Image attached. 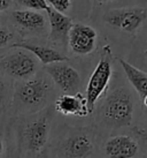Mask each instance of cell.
<instances>
[{
    "mask_svg": "<svg viewBox=\"0 0 147 158\" xmlns=\"http://www.w3.org/2000/svg\"><path fill=\"white\" fill-rule=\"evenodd\" d=\"M55 110L63 115H73L79 118H84L90 114L87 110L86 98L81 92L75 95L63 94L58 97L55 101Z\"/></svg>",
    "mask_w": 147,
    "mask_h": 158,
    "instance_id": "cell-13",
    "label": "cell"
},
{
    "mask_svg": "<svg viewBox=\"0 0 147 158\" xmlns=\"http://www.w3.org/2000/svg\"><path fill=\"white\" fill-rule=\"evenodd\" d=\"M20 6L26 7V9H32V10H45L47 12L51 8L48 6L46 0H16Z\"/></svg>",
    "mask_w": 147,
    "mask_h": 158,
    "instance_id": "cell-16",
    "label": "cell"
},
{
    "mask_svg": "<svg viewBox=\"0 0 147 158\" xmlns=\"http://www.w3.org/2000/svg\"><path fill=\"white\" fill-rule=\"evenodd\" d=\"M94 151L92 137L86 133H76L61 144V154L66 158H87Z\"/></svg>",
    "mask_w": 147,
    "mask_h": 158,
    "instance_id": "cell-9",
    "label": "cell"
},
{
    "mask_svg": "<svg viewBox=\"0 0 147 158\" xmlns=\"http://www.w3.org/2000/svg\"><path fill=\"white\" fill-rule=\"evenodd\" d=\"M0 69L18 81L31 79L37 72V61L35 57L23 48H15L0 58Z\"/></svg>",
    "mask_w": 147,
    "mask_h": 158,
    "instance_id": "cell-4",
    "label": "cell"
},
{
    "mask_svg": "<svg viewBox=\"0 0 147 158\" xmlns=\"http://www.w3.org/2000/svg\"><path fill=\"white\" fill-rule=\"evenodd\" d=\"M145 114H146V119H147V107L145 109Z\"/></svg>",
    "mask_w": 147,
    "mask_h": 158,
    "instance_id": "cell-23",
    "label": "cell"
},
{
    "mask_svg": "<svg viewBox=\"0 0 147 158\" xmlns=\"http://www.w3.org/2000/svg\"><path fill=\"white\" fill-rule=\"evenodd\" d=\"M113 52L109 45H105L101 53L100 59L97 67L92 73L86 87V103L89 113L91 114L94 111L95 103L98 102L100 96L108 89L109 82L112 79L113 69Z\"/></svg>",
    "mask_w": 147,
    "mask_h": 158,
    "instance_id": "cell-3",
    "label": "cell"
},
{
    "mask_svg": "<svg viewBox=\"0 0 147 158\" xmlns=\"http://www.w3.org/2000/svg\"><path fill=\"white\" fill-rule=\"evenodd\" d=\"M52 85L46 77H31L16 85L14 105L21 112H36L46 106Z\"/></svg>",
    "mask_w": 147,
    "mask_h": 158,
    "instance_id": "cell-2",
    "label": "cell"
},
{
    "mask_svg": "<svg viewBox=\"0 0 147 158\" xmlns=\"http://www.w3.org/2000/svg\"><path fill=\"white\" fill-rule=\"evenodd\" d=\"M97 40L98 34L93 28L83 23H73L68 35V45L75 54L86 56L94 51Z\"/></svg>",
    "mask_w": 147,
    "mask_h": 158,
    "instance_id": "cell-8",
    "label": "cell"
},
{
    "mask_svg": "<svg viewBox=\"0 0 147 158\" xmlns=\"http://www.w3.org/2000/svg\"><path fill=\"white\" fill-rule=\"evenodd\" d=\"M48 6L51 5L53 9H55L60 13L65 14L70 9L71 1L70 0H46Z\"/></svg>",
    "mask_w": 147,
    "mask_h": 158,
    "instance_id": "cell-17",
    "label": "cell"
},
{
    "mask_svg": "<svg viewBox=\"0 0 147 158\" xmlns=\"http://www.w3.org/2000/svg\"><path fill=\"white\" fill-rule=\"evenodd\" d=\"M5 94H6V84H5L2 77L0 76V104H1V102L4 99Z\"/></svg>",
    "mask_w": 147,
    "mask_h": 158,
    "instance_id": "cell-20",
    "label": "cell"
},
{
    "mask_svg": "<svg viewBox=\"0 0 147 158\" xmlns=\"http://www.w3.org/2000/svg\"><path fill=\"white\" fill-rule=\"evenodd\" d=\"M4 149H5V147H4V141L0 139V156L4 154Z\"/></svg>",
    "mask_w": 147,
    "mask_h": 158,
    "instance_id": "cell-21",
    "label": "cell"
},
{
    "mask_svg": "<svg viewBox=\"0 0 147 158\" xmlns=\"http://www.w3.org/2000/svg\"><path fill=\"white\" fill-rule=\"evenodd\" d=\"M139 145L129 135H116L105 143V154L108 158H134Z\"/></svg>",
    "mask_w": 147,
    "mask_h": 158,
    "instance_id": "cell-11",
    "label": "cell"
},
{
    "mask_svg": "<svg viewBox=\"0 0 147 158\" xmlns=\"http://www.w3.org/2000/svg\"><path fill=\"white\" fill-rule=\"evenodd\" d=\"M97 1H99L101 4H104V2H108V1H112V0H97Z\"/></svg>",
    "mask_w": 147,
    "mask_h": 158,
    "instance_id": "cell-22",
    "label": "cell"
},
{
    "mask_svg": "<svg viewBox=\"0 0 147 158\" xmlns=\"http://www.w3.org/2000/svg\"><path fill=\"white\" fill-rule=\"evenodd\" d=\"M12 22L18 29L24 32L38 34L46 28V20L44 15L32 9L14 10L12 13Z\"/></svg>",
    "mask_w": 147,
    "mask_h": 158,
    "instance_id": "cell-12",
    "label": "cell"
},
{
    "mask_svg": "<svg viewBox=\"0 0 147 158\" xmlns=\"http://www.w3.org/2000/svg\"><path fill=\"white\" fill-rule=\"evenodd\" d=\"M46 13L50 21L48 40L53 44H56L58 46L66 48L68 45V35H69L70 28L73 26V20L69 16L53 8H50Z\"/></svg>",
    "mask_w": 147,
    "mask_h": 158,
    "instance_id": "cell-10",
    "label": "cell"
},
{
    "mask_svg": "<svg viewBox=\"0 0 147 158\" xmlns=\"http://www.w3.org/2000/svg\"><path fill=\"white\" fill-rule=\"evenodd\" d=\"M13 1L14 0H0V13L4 10H7L12 6Z\"/></svg>",
    "mask_w": 147,
    "mask_h": 158,
    "instance_id": "cell-19",
    "label": "cell"
},
{
    "mask_svg": "<svg viewBox=\"0 0 147 158\" xmlns=\"http://www.w3.org/2000/svg\"><path fill=\"white\" fill-rule=\"evenodd\" d=\"M134 112L133 96L128 88H117L107 95L101 106V117L110 127H128Z\"/></svg>",
    "mask_w": 147,
    "mask_h": 158,
    "instance_id": "cell-1",
    "label": "cell"
},
{
    "mask_svg": "<svg viewBox=\"0 0 147 158\" xmlns=\"http://www.w3.org/2000/svg\"><path fill=\"white\" fill-rule=\"evenodd\" d=\"M45 70L50 75L54 84L63 94L75 95L79 92L78 90L82 84L81 75L73 66L63 62H56L45 66Z\"/></svg>",
    "mask_w": 147,
    "mask_h": 158,
    "instance_id": "cell-7",
    "label": "cell"
},
{
    "mask_svg": "<svg viewBox=\"0 0 147 158\" xmlns=\"http://www.w3.org/2000/svg\"><path fill=\"white\" fill-rule=\"evenodd\" d=\"M146 54H147V52H146Z\"/></svg>",
    "mask_w": 147,
    "mask_h": 158,
    "instance_id": "cell-24",
    "label": "cell"
},
{
    "mask_svg": "<svg viewBox=\"0 0 147 158\" xmlns=\"http://www.w3.org/2000/svg\"><path fill=\"white\" fill-rule=\"evenodd\" d=\"M118 62L122 66V69L125 74L126 79L129 80L130 84L134 88V90L138 92L140 99L147 95V73L138 69L133 65L129 64L124 59H118Z\"/></svg>",
    "mask_w": 147,
    "mask_h": 158,
    "instance_id": "cell-15",
    "label": "cell"
},
{
    "mask_svg": "<svg viewBox=\"0 0 147 158\" xmlns=\"http://www.w3.org/2000/svg\"><path fill=\"white\" fill-rule=\"evenodd\" d=\"M51 132V123L47 113L39 115L28 123L23 129V140L26 149L32 154H39L47 144Z\"/></svg>",
    "mask_w": 147,
    "mask_h": 158,
    "instance_id": "cell-6",
    "label": "cell"
},
{
    "mask_svg": "<svg viewBox=\"0 0 147 158\" xmlns=\"http://www.w3.org/2000/svg\"><path fill=\"white\" fill-rule=\"evenodd\" d=\"M13 37L14 35L8 28L0 26V48L10 44L12 40H13Z\"/></svg>",
    "mask_w": 147,
    "mask_h": 158,
    "instance_id": "cell-18",
    "label": "cell"
},
{
    "mask_svg": "<svg viewBox=\"0 0 147 158\" xmlns=\"http://www.w3.org/2000/svg\"><path fill=\"white\" fill-rule=\"evenodd\" d=\"M12 48H23L28 52H30L34 57H36L44 66H48L56 62H65L68 58L62 54L60 51L51 46H44V45H36L30 43H14L10 45Z\"/></svg>",
    "mask_w": 147,
    "mask_h": 158,
    "instance_id": "cell-14",
    "label": "cell"
},
{
    "mask_svg": "<svg viewBox=\"0 0 147 158\" xmlns=\"http://www.w3.org/2000/svg\"><path fill=\"white\" fill-rule=\"evenodd\" d=\"M147 18V10L141 7H124L108 10L104 14V21L109 26L128 34H134Z\"/></svg>",
    "mask_w": 147,
    "mask_h": 158,
    "instance_id": "cell-5",
    "label": "cell"
}]
</instances>
